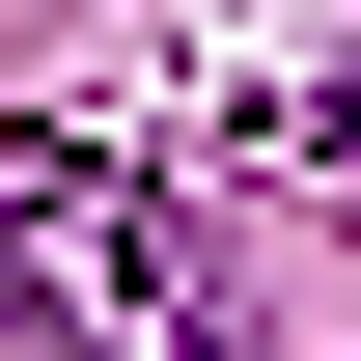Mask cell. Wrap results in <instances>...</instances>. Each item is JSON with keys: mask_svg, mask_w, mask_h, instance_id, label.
Returning a JSON list of instances; mask_svg holds the SVG:
<instances>
[{"mask_svg": "<svg viewBox=\"0 0 361 361\" xmlns=\"http://www.w3.org/2000/svg\"><path fill=\"white\" fill-rule=\"evenodd\" d=\"M0 334L28 361H250L223 250H195L111 139H28V111H0Z\"/></svg>", "mask_w": 361, "mask_h": 361, "instance_id": "1", "label": "cell"}, {"mask_svg": "<svg viewBox=\"0 0 361 361\" xmlns=\"http://www.w3.org/2000/svg\"><path fill=\"white\" fill-rule=\"evenodd\" d=\"M306 167H361V56H334V84H306Z\"/></svg>", "mask_w": 361, "mask_h": 361, "instance_id": "2", "label": "cell"}]
</instances>
